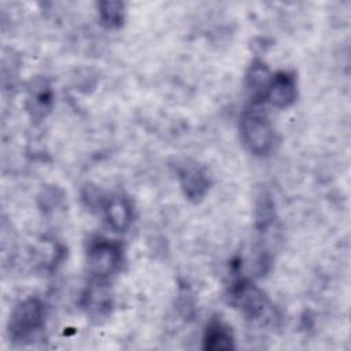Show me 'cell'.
Masks as SVG:
<instances>
[{
	"instance_id": "cell-1",
	"label": "cell",
	"mask_w": 351,
	"mask_h": 351,
	"mask_svg": "<svg viewBox=\"0 0 351 351\" xmlns=\"http://www.w3.org/2000/svg\"><path fill=\"white\" fill-rule=\"evenodd\" d=\"M85 262L92 280L107 281L121 269L123 262V247L118 240L93 236L86 243Z\"/></svg>"
},
{
	"instance_id": "cell-2",
	"label": "cell",
	"mask_w": 351,
	"mask_h": 351,
	"mask_svg": "<svg viewBox=\"0 0 351 351\" xmlns=\"http://www.w3.org/2000/svg\"><path fill=\"white\" fill-rule=\"evenodd\" d=\"M241 140L247 149L258 156L266 155L274 145V128L261 104H250L240 118Z\"/></svg>"
},
{
	"instance_id": "cell-3",
	"label": "cell",
	"mask_w": 351,
	"mask_h": 351,
	"mask_svg": "<svg viewBox=\"0 0 351 351\" xmlns=\"http://www.w3.org/2000/svg\"><path fill=\"white\" fill-rule=\"evenodd\" d=\"M45 322L44 304L38 298H27L19 302L10 314L8 336L14 343L33 340L43 329Z\"/></svg>"
},
{
	"instance_id": "cell-4",
	"label": "cell",
	"mask_w": 351,
	"mask_h": 351,
	"mask_svg": "<svg viewBox=\"0 0 351 351\" xmlns=\"http://www.w3.org/2000/svg\"><path fill=\"white\" fill-rule=\"evenodd\" d=\"M230 303L251 321H263L270 311V300L262 289L244 277H237L229 287Z\"/></svg>"
},
{
	"instance_id": "cell-5",
	"label": "cell",
	"mask_w": 351,
	"mask_h": 351,
	"mask_svg": "<svg viewBox=\"0 0 351 351\" xmlns=\"http://www.w3.org/2000/svg\"><path fill=\"white\" fill-rule=\"evenodd\" d=\"M177 171L184 196L192 203L203 200L211 185L207 171L195 162H184Z\"/></svg>"
},
{
	"instance_id": "cell-6",
	"label": "cell",
	"mask_w": 351,
	"mask_h": 351,
	"mask_svg": "<svg viewBox=\"0 0 351 351\" xmlns=\"http://www.w3.org/2000/svg\"><path fill=\"white\" fill-rule=\"evenodd\" d=\"M107 226L114 232H126L134 217V210L130 199L121 193L106 196L101 208Z\"/></svg>"
},
{
	"instance_id": "cell-7",
	"label": "cell",
	"mask_w": 351,
	"mask_h": 351,
	"mask_svg": "<svg viewBox=\"0 0 351 351\" xmlns=\"http://www.w3.org/2000/svg\"><path fill=\"white\" fill-rule=\"evenodd\" d=\"M82 307L86 315L99 322L111 314L112 298L107 288V281L92 280L82 295Z\"/></svg>"
},
{
	"instance_id": "cell-8",
	"label": "cell",
	"mask_w": 351,
	"mask_h": 351,
	"mask_svg": "<svg viewBox=\"0 0 351 351\" xmlns=\"http://www.w3.org/2000/svg\"><path fill=\"white\" fill-rule=\"evenodd\" d=\"M298 96V84L293 73L281 70L273 74L267 88L265 101L276 108H287L292 106Z\"/></svg>"
},
{
	"instance_id": "cell-9",
	"label": "cell",
	"mask_w": 351,
	"mask_h": 351,
	"mask_svg": "<svg viewBox=\"0 0 351 351\" xmlns=\"http://www.w3.org/2000/svg\"><path fill=\"white\" fill-rule=\"evenodd\" d=\"M53 106V90L47 78H34L26 96V108L33 121H43L52 110Z\"/></svg>"
},
{
	"instance_id": "cell-10",
	"label": "cell",
	"mask_w": 351,
	"mask_h": 351,
	"mask_svg": "<svg viewBox=\"0 0 351 351\" xmlns=\"http://www.w3.org/2000/svg\"><path fill=\"white\" fill-rule=\"evenodd\" d=\"M271 77L273 74L263 60L261 59L252 60L245 74V88H247L251 104L265 103Z\"/></svg>"
},
{
	"instance_id": "cell-11",
	"label": "cell",
	"mask_w": 351,
	"mask_h": 351,
	"mask_svg": "<svg viewBox=\"0 0 351 351\" xmlns=\"http://www.w3.org/2000/svg\"><path fill=\"white\" fill-rule=\"evenodd\" d=\"M234 335L222 319L211 318L203 335V348L207 351H226L233 350Z\"/></svg>"
},
{
	"instance_id": "cell-12",
	"label": "cell",
	"mask_w": 351,
	"mask_h": 351,
	"mask_svg": "<svg viewBox=\"0 0 351 351\" xmlns=\"http://www.w3.org/2000/svg\"><path fill=\"white\" fill-rule=\"evenodd\" d=\"M274 202L267 192H261L255 202V226L259 232H267L274 223Z\"/></svg>"
},
{
	"instance_id": "cell-13",
	"label": "cell",
	"mask_w": 351,
	"mask_h": 351,
	"mask_svg": "<svg viewBox=\"0 0 351 351\" xmlns=\"http://www.w3.org/2000/svg\"><path fill=\"white\" fill-rule=\"evenodd\" d=\"M97 12L100 22L108 29H118L125 21V5L121 1H100Z\"/></svg>"
}]
</instances>
